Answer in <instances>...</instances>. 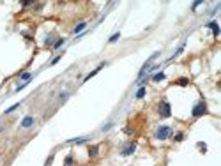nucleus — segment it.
<instances>
[{"instance_id": "nucleus-1", "label": "nucleus", "mask_w": 221, "mask_h": 166, "mask_svg": "<svg viewBox=\"0 0 221 166\" xmlns=\"http://www.w3.org/2000/svg\"><path fill=\"white\" fill-rule=\"evenodd\" d=\"M172 133H173V131H172L170 126H159V127L156 129V138L163 142V140H168V138L172 136Z\"/></svg>"}, {"instance_id": "nucleus-2", "label": "nucleus", "mask_w": 221, "mask_h": 166, "mask_svg": "<svg viewBox=\"0 0 221 166\" xmlns=\"http://www.w3.org/2000/svg\"><path fill=\"white\" fill-rule=\"evenodd\" d=\"M205 113H207V103H205V101L197 103V104L193 106V110H191V117H193V119H197V117H200V115H205Z\"/></svg>"}, {"instance_id": "nucleus-3", "label": "nucleus", "mask_w": 221, "mask_h": 166, "mask_svg": "<svg viewBox=\"0 0 221 166\" xmlns=\"http://www.w3.org/2000/svg\"><path fill=\"white\" fill-rule=\"evenodd\" d=\"M158 113H159L163 119H168V117L172 115V106H170V103H168V101H161Z\"/></svg>"}, {"instance_id": "nucleus-4", "label": "nucleus", "mask_w": 221, "mask_h": 166, "mask_svg": "<svg viewBox=\"0 0 221 166\" xmlns=\"http://www.w3.org/2000/svg\"><path fill=\"white\" fill-rule=\"evenodd\" d=\"M158 57H159V51H156V53H154V55H152V57H150V58H149L147 62H145V64H143V67H142V69H140V73H138V78H142V76H143V74L147 73V69L150 67L152 60H154V58H158Z\"/></svg>"}, {"instance_id": "nucleus-5", "label": "nucleus", "mask_w": 221, "mask_h": 166, "mask_svg": "<svg viewBox=\"0 0 221 166\" xmlns=\"http://www.w3.org/2000/svg\"><path fill=\"white\" fill-rule=\"evenodd\" d=\"M34 122H35V119L32 117V115H27L23 120H21V124H19V127L21 129H30L32 126H34Z\"/></svg>"}, {"instance_id": "nucleus-6", "label": "nucleus", "mask_w": 221, "mask_h": 166, "mask_svg": "<svg viewBox=\"0 0 221 166\" xmlns=\"http://www.w3.org/2000/svg\"><path fill=\"white\" fill-rule=\"evenodd\" d=\"M135 150H136V145H135V143H127V145H124V147H122V150H120V156L127 157V156H131Z\"/></svg>"}, {"instance_id": "nucleus-7", "label": "nucleus", "mask_w": 221, "mask_h": 166, "mask_svg": "<svg viewBox=\"0 0 221 166\" xmlns=\"http://www.w3.org/2000/svg\"><path fill=\"white\" fill-rule=\"evenodd\" d=\"M104 65H106V62H103V64H99V65H97V67H96L94 71H90V73H89V74L85 76V80H83V81H89L90 78H94V76H96V74H97V73H99V71H101L103 67H104Z\"/></svg>"}, {"instance_id": "nucleus-8", "label": "nucleus", "mask_w": 221, "mask_h": 166, "mask_svg": "<svg viewBox=\"0 0 221 166\" xmlns=\"http://www.w3.org/2000/svg\"><path fill=\"white\" fill-rule=\"evenodd\" d=\"M207 27L212 30V35H214V37L220 35V25H218V21H211V23H207Z\"/></svg>"}, {"instance_id": "nucleus-9", "label": "nucleus", "mask_w": 221, "mask_h": 166, "mask_svg": "<svg viewBox=\"0 0 221 166\" xmlns=\"http://www.w3.org/2000/svg\"><path fill=\"white\" fill-rule=\"evenodd\" d=\"M87 28V21H81V23H78L74 28H73V34H80L81 30H85Z\"/></svg>"}, {"instance_id": "nucleus-10", "label": "nucleus", "mask_w": 221, "mask_h": 166, "mask_svg": "<svg viewBox=\"0 0 221 166\" xmlns=\"http://www.w3.org/2000/svg\"><path fill=\"white\" fill-rule=\"evenodd\" d=\"M97 152H99V145H92V147L89 149V157H96Z\"/></svg>"}, {"instance_id": "nucleus-11", "label": "nucleus", "mask_w": 221, "mask_h": 166, "mask_svg": "<svg viewBox=\"0 0 221 166\" xmlns=\"http://www.w3.org/2000/svg\"><path fill=\"white\" fill-rule=\"evenodd\" d=\"M166 76H165V73L161 71V73H156L154 76H152V81H161V80H165Z\"/></svg>"}, {"instance_id": "nucleus-12", "label": "nucleus", "mask_w": 221, "mask_h": 166, "mask_svg": "<svg viewBox=\"0 0 221 166\" xmlns=\"http://www.w3.org/2000/svg\"><path fill=\"white\" fill-rule=\"evenodd\" d=\"M184 46H186V42H182V44H181V46H179V48L175 50V53L172 55V58H175V57H179V55H181V53L184 51Z\"/></svg>"}, {"instance_id": "nucleus-13", "label": "nucleus", "mask_w": 221, "mask_h": 166, "mask_svg": "<svg viewBox=\"0 0 221 166\" xmlns=\"http://www.w3.org/2000/svg\"><path fill=\"white\" fill-rule=\"evenodd\" d=\"M119 39H120V32H115V34H113V35H112V37L108 39V42L112 44V42H117Z\"/></svg>"}, {"instance_id": "nucleus-14", "label": "nucleus", "mask_w": 221, "mask_h": 166, "mask_svg": "<svg viewBox=\"0 0 221 166\" xmlns=\"http://www.w3.org/2000/svg\"><path fill=\"white\" fill-rule=\"evenodd\" d=\"M177 85H181V87H188V85H189V80H188V78H179V80H177Z\"/></svg>"}, {"instance_id": "nucleus-15", "label": "nucleus", "mask_w": 221, "mask_h": 166, "mask_svg": "<svg viewBox=\"0 0 221 166\" xmlns=\"http://www.w3.org/2000/svg\"><path fill=\"white\" fill-rule=\"evenodd\" d=\"M21 80L23 81H30L32 80V73H21Z\"/></svg>"}, {"instance_id": "nucleus-16", "label": "nucleus", "mask_w": 221, "mask_h": 166, "mask_svg": "<svg viewBox=\"0 0 221 166\" xmlns=\"http://www.w3.org/2000/svg\"><path fill=\"white\" fill-rule=\"evenodd\" d=\"M145 92H147V90H145L143 87H140V90L136 92V99H143V96H145Z\"/></svg>"}, {"instance_id": "nucleus-17", "label": "nucleus", "mask_w": 221, "mask_h": 166, "mask_svg": "<svg viewBox=\"0 0 221 166\" xmlns=\"http://www.w3.org/2000/svg\"><path fill=\"white\" fill-rule=\"evenodd\" d=\"M18 108H19V103H16V104H12V106H11L9 110H5V115H9V113H12V111H16Z\"/></svg>"}, {"instance_id": "nucleus-18", "label": "nucleus", "mask_w": 221, "mask_h": 166, "mask_svg": "<svg viewBox=\"0 0 221 166\" xmlns=\"http://www.w3.org/2000/svg\"><path fill=\"white\" fill-rule=\"evenodd\" d=\"M64 42H66V39H58V41H55V42H53V48L57 50V48H60Z\"/></svg>"}, {"instance_id": "nucleus-19", "label": "nucleus", "mask_w": 221, "mask_h": 166, "mask_svg": "<svg viewBox=\"0 0 221 166\" xmlns=\"http://www.w3.org/2000/svg\"><path fill=\"white\" fill-rule=\"evenodd\" d=\"M173 140H175V142H182V140H184V133H177Z\"/></svg>"}, {"instance_id": "nucleus-20", "label": "nucleus", "mask_w": 221, "mask_h": 166, "mask_svg": "<svg viewBox=\"0 0 221 166\" xmlns=\"http://www.w3.org/2000/svg\"><path fill=\"white\" fill-rule=\"evenodd\" d=\"M64 163H66V166H71V165H73V157H71V156H67Z\"/></svg>"}, {"instance_id": "nucleus-21", "label": "nucleus", "mask_w": 221, "mask_h": 166, "mask_svg": "<svg viewBox=\"0 0 221 166\" xmlns=\"http://www.w3.org/2000/svg\"><path fill=\"white\" fill-rule=\"evenodd\" d=\"M60 58H62V55H58V57H55V58H53V60H51V64H57V62H58V60H60Z\"/></svg>"}, {"instance_id": "nucleus-22", "label": "nucleus", "mask_w": 221, "mask_h": 166, "mask_svg": "<svg viewBox=\"0 0 221 166\" xmlns=\"http://www.w3.org/2000/svg\"><path fill=\"white\" fill-rule=\"evenodd\" d=\"M2 129H4V126H0V131H2Z\"/></svg>"}]
</instances>
